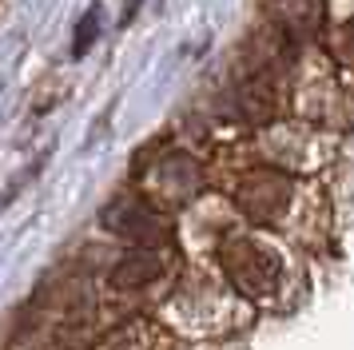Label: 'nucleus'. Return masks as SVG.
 <instances>
[{"instance_id":"f257e3e1","label":"nucleus","mask_w":354,"mask_h":350,"mask_svg":"<svg viewBox=\"0 0 354 350\" xmlns=\"http://www.w3.org/2000/svg\"><path fill=\"white\" fill-rule=\"evenodd\" d=\"M96 32H100V8H92V12L80 20L76 44H72V56H84V52H88V40H96Z\"/></svg>"}]
</instances>
